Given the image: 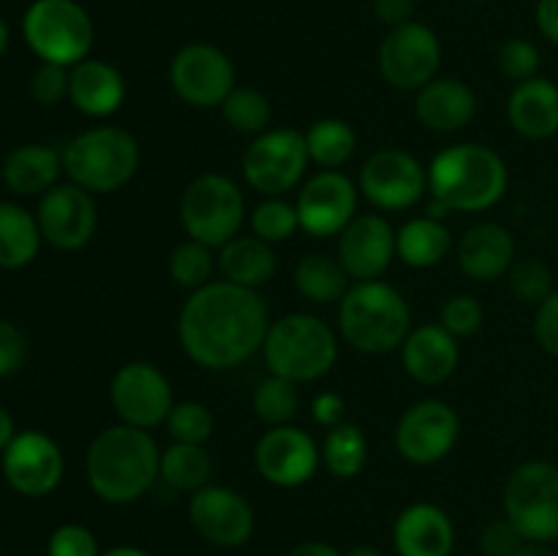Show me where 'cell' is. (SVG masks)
Segmentation results:
<instances>
[{"mask_svg": "<svg viewBox=\"0 0 558 556\" xmlns=\"http://www.w3.org/2000/svg\"><path fill=\"white\" fill-rule=\"evenodd\" d=\"M270 311L256 289L216 278L189 294L178 316L185 358L205 371H232L265 347Z\"/></svg>", "mask_w": 558, "mask_h": 556, "instance_id": "6da1fadb", "label": "cell"}, {"mask_svg": "<svg viewBox=\"0 0 558 556\" xmlns=\"http://www.w3.org/2000/svg\"><path fill=\"white\" fill-rule=\"evenodd\" d=\"M510 185L507 161L488 145L458 142L436 153L428 167V194L434 196L428 213L445 218L447 213H483L499 205Z\"/></svg>", "mask_w": 558, "mask_h": 556, "instance_id": "7a4b0ae2", "label": "cell"}, {"mask_svg": "<svg viewBox=\"0 0 558 556\" xmlns=\"http://www.w3.org/2000/svg\"><path fill=\"white\" fill-rule=\"evenodd\" d=\"M161 469V450L150 431L134 425H109L90 442L85 474L93 494L107 505H131L142 499Z\"/></svg>", "mask_w": 558, "mask_h": 556, "instance_id": "3957f363", "label": "cell"}, {"mask_svg": "<svg viewBox=\"0 0 558 556\" xmlns=\"http://www.w3.org/2000/svg\"><path fill=\"white\" fill-rule=\"evenodd\" d=\"M338 333L363 354H387L403 347L412 333V309L392 283L354 281L338 303Z\"/></svg>", "mask_w": 558, "mask_h": 556, "instance_id": "277c9868", "label": "cell"}, {"mask_svg": "<svg viewBox=\"0 0 558 556\" xmlns=\"http://www.w3.org/2000/svg\"><path fill=\"white\" fill-rule=\"evenodd\" d=\"M262 358L270 374L308 385L330 374L338 363V336L319 316L294 311L270 322Z\"/></svg>", "mask_w": 558, "mask_h": 556, "instance_id": "5b68a950", "label": "cell"}, {"mask_svg": "<svg viewBox=\"0 0 558 556\" xmlns=\"http://www.w3.org/2000/svg\"><path fill=\"white\" fill-rule=\"evenodd\" d=\"M140 142L120 125H96L63 147V172L90 194H114L140 169Z\"/></svg>", "mask_w": 558, "mask_h": 556, "instance_id": "8992f818", "label": "cell"}, {"mask_svg": "<svg viewBox=\"0 0 558 556\" xmlns=\"http://www.w3.org/2000/svg\"><path fill=\"white\" fill-rule=\"evenodd\" d=\"M22 36L41 63L74 69L90 58L96 27L76 0H33L22 16Z\"/></svg>", "mask_w": 558, "mask_h": 556, "instance_id": "52a82bcc", "label": "cell"}, {"mask_svg": "<svg viewBox=\"0 0 558 556\" xmlns=\"http://www.w3.org/2000/svg\"><path fill=\"white\" fill-rule=\"evenodd\" d=\"M245 221V196L229 174L205 172L180 196V223L191 240L221 249L238 238Z\"/></svg>", "mask_w": 558, "mask_h": 556, "instance_id": "ba28073f", "label": "cell"}, {"mask_svg": "<svg viewBox=\"0 0 558 556\" xmlns=\"http://www.w3.org/2000/svg\"><path fill=\"white\" fill-rule=\"evenodd\" d=\"M505 518L526 543H558V463L523 461L505 483Z\"/></svg>", "mask_w": 558, "mask_h": 556, "instance_id": "9c48e42d", "label": "cell"}, {"mask_svg": "<svg viewBox=\"0 0 558 556\" xmlns=\"http://www.w3.org/2000/svg\"><path fill=\"white\" fill-rule=\"evenodd\" d=\"M308 145L298 129H267L243 153L245 183L262 196H283L303 183L308 172Z\"/></svg>", "mask_w": 558, "mask_h": 556, "instance_id": "30bf717a", "label": "cell"}, {"mask_svg": "<svg viewBox=\"0 0 558 556\" xmlns=\"http://www.w3.org/2000/svg\"><path fill=\"white\" fill-rule=\"evenodd\" d=\"M376 63L387 85L403 93H417L439 76L441 41L425 22L412 20L387 31Z\"/></svg>", "mask_w": 558, "mask_h": 556, "instance_id": "8fae6325", "label": "cell"}, {"mask_svg": "<svg viewBox=\"0 0 558 556\" xmlns=\"http://www.w3.org/2000/svg\"><path fill=\"white\" fill-rule=\"evenodd\" d=\"M169 85L189 107L216 109L238 87V71L221 47L191 41L174 52L169 63Z\"/></svg>", "mask_w": 558, "mask_h": 556, "instance_id": "7c38bea8", "label": "cell"}, {"mask_svg": "<svg viewBox=\"0 0 558 556\" xmlns=\"http://www.w3.org/2000/svg\"><path fill=\"white\" fill-rule=\"evenodd\" d=\"M357 189L376 210H409L428 194V167L401 147H381L360 167Z\"/></svg>", "mask_w": 558, "mask_h": 556, "instance_id": "4fadbf2b", "label": "cell"}, {"mask_svg": "<svg viewBox=\"0 0 558 556\" xmlns=\"http://www.w3.org/2000/svg\"><path fill=\"white\" fill-rule=\"evenodd\" d=\"M109 401L120 423L150 431L167 423L174 401L172 382L156 363L131 360L120 365L109 385Z\"/></svg>", "mask_w": 558, "mask_h": 556, "instance_id": "5bb4252c", "label": "cell"}, {"mask_svg": "<svg viewBox=\"0 0 558 556\" xmlns=\"http://www.w3.org/2000/svg\"><path fill=\"white\" fill-rule=\"evenodd\" d=\"M461 418L441 398H423L401 414L396 425V450L414 467L445 461L458 445Z\"/></svg>", "mask_w": 558, "mask_h": 556, "instance_id": "9a60e30c", "label": "cell"}, {"mask_svg": "<svg viewBox=\"0 0 558 556\" xmlns=\"http://www.w3.org/2000/svg\"><path fill=\"white\" fill-rule=\"evenodd\" d=\"M360 205V189L352 178L341 172V169H322L314 178L303 183L298 191V207L300 229L311 238H332L341 234L349 227L354 216H357Z\"/></svg>", "mask_w": 558, "mask_h": 556, "instance_id": "2e32d148", "label": "cell"}, {"mask_svg": "<svg viewBox=\"0 0 558 556\" xmlns=\"http://www.w3.org/2000/svg\"><path fill=\"white\" fill-rule=\"evenodd\" d=\"M189 521L216 548H240L251 540L256 516L251 501L229 485L207 483L189 499Z\"/></svg>", "mask_w": 558, "mask_h": 556, "instance_id": "e0dca14e", "label": "cell"}, {"mask_svg": "<svg viewBox=\"0 0 558 556\" xmlns=\"http://www.w3.org/2000/svg\"><path fill=\"white\" fill-rule=\"evenodd\" d=\"M254 463L276 488H300L322 467V447L298 425H272L256 442Z\"/></svg>", "mask_w": 558, "mask_h": 556, "instance_id": "ac0fdd59", "label": "cell"}, {"mask_svg": "<svg viewBox=\"0 0 558 556\" xmlns=\"http://www.w3.org/2000/svg\"><path fill=\"white\" fill-rule=\"evenodd\" d=\"M0 456H3L5 483L20 496L38 499L52 494L63 480V450L44 431H20Z\"/></svg>", "mask_w": 558, "mask_h": 556, "instance_id": "d6986e66", "label": "cell"}, {"mask_svg": "<svg viewBox=\"0 0 558 556\" xmlns=\"http://www.w3.org/2000/svg\"><path fill=\"white\" fill-rule=\"evenodd\" d=\"M41 238L60 251H80L93 240L98 210L90 191L76 183H58L38 200L36 210Z\"/></svg>", "mask_w": 558, "mask_h": 556, "instance_id": "ffe728a7", "label": "cell"}, {"mask_svg": "<svg viewBox=\"0 0 558 556\" xmlns=\"http://www.w3.org/2000/svg\"><path fill=\"white\" fill-rule=\"evenodd\" d=\"M338 262L352 281H374L396 259V229L381 213H360L338 234Z\"/></svg>", "mask_w": 558, "mask_h": 556, "instance_id": "44dd1931", "label": "cell"}, {"mask_svg": "<svg viewBox=\"0 0 558 556\" xmlns=\"http://www.w3.org/2000/svg\"><path fill=\"white\" fill-rule=\"evenodd\" d=\"M392 548L398 556H452L456 523L434 501H414L392 523Z\"/></svg>", "mask_w": 558, "mask_h": 556, "instance_id": "7402d4cb", "label": "cell"}, {"mask_svg": "<svg viewBox=\"0 0 558 556\" xmlns=\"http://www.w3.org/2000/svg\"><path fill=\"white\" fill-rule=\"evenodd\" d=\"M125 96H129V85H125L123 71L107 60L87 58L69 69V101L85 118H112L125 104Z\"/></svg>", "mask_w": 558, "mask_h": 556, "instance_id": "603a6c76", "label": "cell"}, {"mask_svg": "<svg viewBox=\"0 0 558 556\" xmlns=\"http://www.w3.org/2000/svg\"><path fill=\"white\" fill-rule=\"evenodd\" d=\"M515 238L507 227L494 221L477 223V227L466 229L456 245V259L461 270L474 281H496V278L507 276L510 267L518 259Z\"/></svg>", "mask_w": 558, "mask_h": 556, "instance_id": "cb8c5ba5", "label": "cell"}, {"mask_svg": "<svg viewBox=\"0 0 558 556\" xmlns=\"http://www.w3.org/2000/svg\"><path fill=\"white\" fill-rule=\"evenodd\" d=\"M461 360V347L441 325L412 327L401 347V365L420 385H441L450 379Z\"/></svg>", "mask_w": 558, "mask_h": 556, "instance_id": "d4e9b609", "label": "cell"}, {"mask_svg": "<svg viewBox=\"0 0 558 556\" xmlns=\"http://www.w3.org/2000/svg\"><path fill=\"white\" fill-rule=\"evenodd\" d=\"M414 114L420 123L439 134H456L466 129L477 114V93L461 80L436 76L414 96Z\"/></svg>", "mask_w": 558, "mask_h": 556, "instance_id": "484cf974", "label": "cell"}, {"mask_svg": "<svg viewBox=\"0 0 558 556\" xmlns=\"http://www.w3.org/2000/svg\"><path fill=\"white\" fill-rule=\"evenodd\" d=\"M507 120L523 140L545 142L558 134V85L548 76L518 82L507 98Z\"/></svg>", "mask_w": 558, "mask_h": 556, "instance_id": "4316f807", "label": "cell"}, {"mask_svg": "<svg viewBox=\"0 0 558 556\" xmlns=\"http://www.w3.org/2000/svg\"><path fill=\"white\" fill-rule=\"evenodd\" d=\"M60 172L63 153L41 142L14 147L3 161V183L20 196H44L58 185Z\"/></svg>", "mask_w": 558, "mask_h": 556, "instance_id": "83f0119b", "label": "cell"}, {"mask_svg": "<svg viewBox=\"0 0 558 556\" xmlns=\"http://www.w3.org/2000/svg\"><path fill=\"white\" fill-rule=\"evenodd\" d=\"M218 270L223 281L259 292V287L276 276L278 256L272 245L256 234H238L218 249Z\"/></svg>", "mask_w": 558, "mask_h": 556, "instance_id": "f1b7e54d", "label": "cell"}, {"mask_svg": "<svg viewBox=\"0 0 558 556\" xmlns=\"http://www.w3.org/2000/svg\"><path fill=\"white\" fill-rule=\"evenodd\" d=\"M452 245H456V240H452L445 218H436L430 213L409 218L396 232V256L414 270H428V267L441 265L450 256Z\"/></svg>", "mask_w": 558, "mask_h": 556, "instance_id": "f546056e", "label": "cell"}, {"mask_svg": "<svg viewBox=\"0 0 558 556\" xmlns=\"http://www.w3.org/2000/svg\"><path fill=\"white\" fill-rule=\"evenodd\" d=\"M41 229L36 216L14 202H0V267L20 270L38 256Z\"/></svg>", "mask_w": 558, "mask_h": 556, "instance_id": "4dcf8cb0", "label": "cell"}, {"mask_svg": "<svg viewBox=\"0 0 558 556\" xmlns=\"http://www.w3.org/2000/svg\"><path fill=\"white\" fill-rule=\"evenodd\" d=\"M294 289L303 294L308 303L316 305H332L341 303L343 294L352 287V278L343 270L338 256L327 254H308L294 265Z\"/></svg>", "mask_w": 558, "mask_h": 556, "instance_id": "1f68e13d", "label": "cell"}, {"mask_svg": "<svg viewBox=\"0 0 558 556\" xmlns=\"http://www.w3.org/2000/svg\"><path fill=\"white\" fill-rule=\"evenodd\" d=\"M213 474V458L205 445H183V442H172L167 450H161V469H158V480L174 491L183 494H194V491L205 488L210 483Z\"/></svg>", "mask_w": 558, "mask_h": 556, "instance_id": "d6a6232c", "label": "cell"}, {"mask_svg": "<svg viewBox=\"0 0 558 556\" xmlns=\"http://www.w3.org/2000/svg\"><path fill=\"white\" fill-rule=\"evenodd\" d=\"M322 463L327 472L338 480H352L368 463V436L360 425L347 423L327 431L325 445H322Z\"/></svg>", "mask_w": 558, "mask_h": 556, "instance_id": "836d02e7", "label": "cell"}, {"mask_svg": "<svg viewBox=\"0 0 558 556\" xmlns=\"http://www.w3.org/2000/svg\"><path fill=\"white\" fill-rule=\"evenodd\" d=\"M311 164L322 169H341L357 150V134L341 118H322L305 131Z\"/></svg>", "mask_w": 558, "mask_h": 556, "instance_id": "e575fe53", "label": "cell"}, {"mask_svg": "<svg viewBox=\"0 0 558 556\" xmlns=\"http://www.w3.org/2000/svg\"><path fill=\"white\" fill-rule=\"evenodd\" d=\"M218 109H221L223 123H227L232 131H238V134H245V136L265 134L272 118V107L270 101H267L265 93L248 85L234 87V90L223 98V104Z\"/></svg>", "mask_w": 558, "mask_h": 556, "instance_id": "d590c367", "label": "cell"}, {"mask_svg": "<svg viewBox=\"0 0 558 556\" xmlns=\"http://www.w3.org/2000/svg\"><path fill=\"white\" fill-rule=\"evenodd\" d=\"M218 267V254L210 245L199 243V240L185 238L178 249L169 256V276L178 287L189 289V292H196V289L213 283V273Z\"/></svg>", "mask_w": 558, "mask_h": 556, "instance_id": "8d00e7d4", "label": "cell"}, {"mask_svg": "<svg viewBox=\"0 0 558 556\" xmlns=\"http://www.w3.org/2000/svg\"><path fill=\"white\" fill-rule=\"evenodd\" d=\"M300 385L283 379V376L267 374L254 390V412L262 423L289 425L300 409Z\"/></svg>", "mask_w": 558, "mask_h": 556, "instance_id": "74e56055", "label": "cell"}, {"mask_svg": "<svg viewBox=\"0 0 558 556\" xmlns=\"http://www.w3.org/2000/svg\"><path fill=\"white\" fill-rule=\"evenodd\" d=\"M251 234L262 238L265 243H287L300 232V216L294 202H287L283 196H265L248 216Z\"/></svg>", "mask_w": 558, "mask_h": 556, "instance_id": "f35d334b", "label": "cell"}, {"mask_svg": "<svg viewBox=\"0 0 558 556\" xmlns=\"http://www.w3.org/2000/svg\"><path fill=\"white\" fill-rule=\"evenodd\" d=\"M507 281H510L512 298L526 305H534V309L556 289L554 267L545 259H539V256L515 259V265L507 273Z\"/></svg>", "mask_w": 558, "mask_h": 556, "instance_id": "ab89813d", "label": "cell"}, {"mask_svg": "<svg viewBox=\"0 0 558 556\" xmlns=\"http://www.w3.org/2000/svg\"><path fill=\"white\" fill-rule=\"evenodd\" d=\"M167 431L172 442L183 445H207L216 431V418L210 409L199 401H178L167 418Z\"/></svg>", "mask_w": 558, "mask_h": 556, "instance_id": "60d3db41", "label": "cell"}, {"mask_svg": "<svg viewBox=\"0 0 558 556\" xmlns=\"http://www.w3.org/2000/svg\"><path fill=\"white\" fill-rule=\"evenodd\" d=\"M539 47L529 38H507L499 47V69L507 80L526 82L532 76H539Z\"/></svg>", "mask_w": 558, "mask_h": 556, "instance_id": "b9f144b4", "label": "cell"}, {"mask_svg": "<svg viewBox=\"0 0 558 556\" xmlns=\"http://www.w3.org/2000/svg\"><path fill=\"white\" fill-rule=\"evenodd\" d=\"M485 311L472 294H452L445 305H441L439 325L456 338H469L483 327Z\"/></svg>", "mask_w": 558, "mask_h": 556, "instance_id": "7bdbcfd3", "label": "cell"}, {"mask_svg": "<svg viewBox=\"0 0 558 556\" xmlns=\"http://www.w3.org/2000/svg\"><path fill=\"white\" fill-rule=\"evenodd\" d=\"M96 534L82 523H63L49 534L47 556H101Z\"/></svg>", "mask_w": 558, "mask_h": 556, "instance_id": "ee69618b", "label": "cell"}, {"mask_svg": "<svg viewBox=\"0 0 558 556\" xmlns=\"http://www.w3.org/2000/svg\"><path fill=\"white\" fill-rule=\"evenodd\" d=\"M31 93L41 107H54L69 98V69L54 63H41L31 80Z\"/></svg>", "mask_w": 558, "mask_h": 556, "instance_id": "f6af8a7d", "label": "cell"}, {"mask_svg": "<svg viewBox=\"0 0 558 556\" xmlns=\"http://www.w3.org/2000/svg\"><path fill=\"white\" fill-rule=\"evenodd\" d=\"M523 543H526L523 534L507 518L485 523L483 534H480V548L485 556H515Z\"/></svg>", "mask_w": 558, "mask_h": 556, "instance_id": "bcb514c9", "label": "cell"}, {"mask_svg": "<svg viewBox=\"0 0 558 556\" xmlns=\"http://www.w3.org/2000/svg\"><path fill=\"white\" fill-rule=\"evenodd\" d=\"M27 360V338L14 322L0 319V379L16 374Z\"/></svg>", "mask_w": 558, "mask_h": 556, "instance_id": "7dc6e473", "label": "cell"}, {"mask_svg": "<svg viewBox=\"0 0 558 556\" xmlns=\"http://www.w3.org/2000/svg\"><path fill=\"white\" fill-rule=\"evenodd\" d=\"M534 338L543 352L558 358V287L534 311Z\"/></svg>", "mask_w": 558, "mask_h": 556, "instance_id": "c3c4849f", "label": "cell"}, {"mask_svg": "<svg viewBox=\"0 0 558 556\" xmlns=\"http://www.w3.org/2000/svg\"><path fill=\"white\" fill-rule=\"evenodd\" d=\"M311 414L325 428H336L347 420V398L336 390H325L311 401Z\"/></svg>", "mask_w": 558, "mask_h": 556, "instance_id": "681fc988", "label": "cell"}, {"mask_svg": "<svg viewBox=\"0 0 558 556\" xmlns=\"http://www.w3.org/2000/svg\"><path fill=\"white\" fill-rule=\"evenodd\" d=\"M371 9H374L376 20L390 31V27H401L414 20L417 0H371Z\"/></svg>", "mask_w": 558, "mask_h": 556, "instance_id": "f907efd6", "label": "cell"}, {"mask_svg": "<svg viewBox=\"0 0 558 556\" xmlns=\"http://www.w3.org/2000/svg\"><path fill=\"white\" fill-rule=\"evenodd\" d=\"M534 25L539 36L558 47V0H537L534 5Z\"/></svg>", "mask_w": 558, "mask_h": 556, "instance_id": "816d5d0a", "label": "cell"}, {"mask_svg": "<svg viewBox=\"0 0 558 556\" xmlns=\"http://www.w3.org/2000/svg\"><path fill=\"white\" fill-rule=\"evenodd\" d=\"M287 556H343L336 545L325 543V540H305V543L294 545Z\"/></svg>", "mask_w": 558, "mask_h": 556, "instance_id": "f5cc1de1", "label": "cell"}, {"mask_svg": "<svg viewBox=\"0 0 558 556\" xmlns=\"http://www.w3.org/2000/svg\"><path fill=\"white\" fill-rule=\"evenodd\" d=\"M14 436H16L14 418L9 414V409L0 407V452L11 445V439H14Z\"/></svg>", "mask_w": 558, "mask_h": 556, "instance_id": "db71d44e", "label": "cell"}, {"mask_svg": "<svg viewBox=\"0 0 558 556\" xmlns=\"http://www.w3.org/2000/svg\"><path fill=\"white\" fill-rule=\"evenodd\" d=\"M515 556H558V551L550 543H523Z\"/></svg>", "mask_w": 558, "mask_h": 556, "instance_id": "11a10c76", "label": "cell"}, {"mask_svg": "<svg viewBox=\"0 0 558 556\" xmlns=\"http://www.w3.org/2000/svg\"><path fill=\"white\" fill-rule=\"evenodd\" d=\"M101 556H150L145 548H136V545H114V548L104 551Z\"/></svg>", "mask_w": 558, "mask_h": 556, "instance_id": "9f6ffc18", "label": "cell"}, {"mask_svg": "<svg viewBox=\"0 0 558 556\" xmlns=\"http://www.w3.org/2000/svg\"><path fill=\"white\" fill-rule=\"evenodd\" d=\"M343 556H385V551L376 548V545H354Z\"/></svg>", "mask_w": 558, "mask_h": 556, "instance_id": "6f0895ef", "label": "cell"}, {"mask_svg": "<svg viewBox=\"0 0 558 556\" xmlns=\"http://www.w3.org/2000/svg\"><path fill=\"white\" fill-rule=\"evenodd\" d=\"M9 41H11L9 25H5V20H3V16H0V58H3L5 49H9Z\"/></svg>", "mask_w": 558, "mask_h": 556, "instance_id": "680465c9", "label": "cell"}, {"mask_svg": "<svg viewBox=\"0 0 558 556\" xmlns=\"http://www.w3.org/2000/svg\"><path fill=\"white\" fill-rule=\"evenodd\" d=\"M472 3H485V0H472Z\"/></svg>", "mask_w": 558, "mask_h": 556, "instance_id": "91938a15", "label": "cell"}]
</instances>
